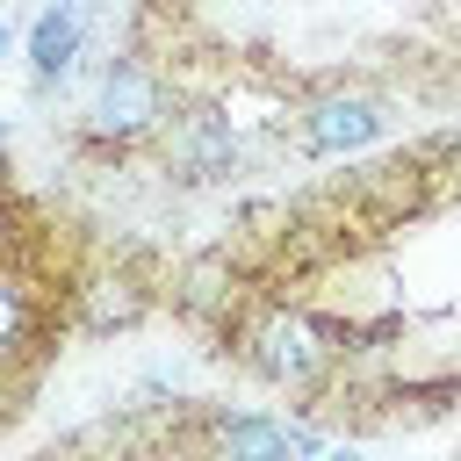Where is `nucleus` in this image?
<instances>
[{"mask_svg":"<svg viewBox=\"0 0 461 461\" xmlns=\"http://www.w3.org/2000/svg\"><path fill=\"white\" fill-rule=\"evenodd\" d=\"M173 166L180 173H216V166H230V130L216 122V115H187L180 122V137H173Z\"/></svg>","mask_w":461,"mask_h":461,"instance_id":"obj_4","label":"nucleus"},{"mask_svg":"<svg viewBox=\"0 0 461 461\" xmlns=\"http://www.w3.org/2000/svg\"><path fill=\"white\" fill-rule=\"evenodd\" d=\"M367 137H382V108H375L367 94H324V101L310 108V144H317V151H353V144H367Z\"/></svg>","mask_w":461,"mask_h":461,"instance_id":"obj_3","label":"nucleus"},{"mask_svg":"<svg viewBox=\"0 0 461 461\" xmlns=\"http://www.w3.org/2000/svg\"><path fill=\"white\" fill-rule=\"evenodd\" d=\"M331 461H360V454H331Z\"/></svg>","mask_w":461,"mask_h":461,"instance_id":"obj_8","label":"nucleus"},{"mask_svg":"<svg viewBox=\"0 0 461 461\" xmlns=\"http://www.w3.org/2000/svg\"><path fill=\"white\" fill-rule=\"evenodd\" d=\"M158 122V86L137 72V65H108L101 94H94V130L101 137H137Z\"/></svg>","mask_w":461,"mask_h":461,"instance_id":"obj_2","label":"nucleus"},{"mask_svg":"<svg viewBox=\"0 0 461 461\" xmlns=\"http://www.w3.org/2000/svg\"><path fill=\"white\" fill-rule=\"evenodd\" d=\"M252 353H259V367H267L274 382H310L331 346H324V331H317L303 310H281V317L259 324V346H252Z\"/></svg>","mask_w":461,"mask_h":461,"instance_id":"obj_1","label":"nucleus"},{"mask_svg":"<svg viewBox=\"0 0 461 461\" xmlns=\"http://www.w3.org/2000/svg\"><path fill=\"white\" fill-rule=\"evenodd\" d=\"M86 317H94V324H130V317H137V288H130V281H101L94 303H86Z\"/></svg>","mask_w":461,"mask_h":461,"instance_id":"obj_7","label":"nucleus"},{"mask_svg":"<svg viewBox=\"0 0 461 461\" xmlns=\"http://www.w3.org/2000/svg\"><path fill=\"white\" fill-rule=\"evenodd\" d=\"M79 29H86V14H79V7H50V14H36L29 58H36L43 72H65V65L79 58Z\"/></svg>","mask_w":461,"mask_h":461,"instance_id":"obj_5","label":"nucleus"},{"mask_svg":"<svg viewBox=\"0 0 461 461\" xmlns=\"http://www.w3.org/2000/svg\"><path fill=\"white\" fill-rule=\"evenodd\" d=\"M223 461H295L288 425H267V418H238V425H223Z\"/></svg>","mask_w":461,"mask_h":461,"instance_id":"obj_6","label":"nucleus"}]
</instances>
